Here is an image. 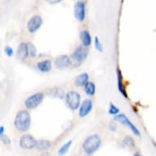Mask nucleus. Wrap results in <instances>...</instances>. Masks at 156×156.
<instances>
[{"instance_id": "obj_1", "label": "nucleus", "mask_w": 156, "mask_h": 156, "mask_svg": "<svg viewBox=\"0 0 156 156\" xmlns=\"http://www.w3.org/2000/svg\"><path fill=\"white\" fill-rule=\"evenodd\" d=\"M31 124L30 114L26 110L18 111L14 119V126L19 132L25 133L30 129Z\"/></svg>"}, {"instance_id": "obj_2", "label": "nucleus", "mask_w": 156, "mask_h": 156, "mask_svg": "<svg viewBox=\"0 0 156 156\" xmlns=\"http://www.w3.org/2000/svg\"><path fill=\"white\" fill-rule=\"evenodd\" d=\"M101 144V140L100 136L97 134H92L85 139V141L83 143V149L85 153L91 154L100 148Z\"/></svg>"}, {"instance_id": "obj_3", "label": "nucleus", "mask_w": 156, "mask_h": 156, "mask_svg": "<svg viewBox=\"0 0 156 156\" xmlns=\"http://www.w3.org/2000/svg\"><path fill=\"white\" fill-rule=\"evenodd\" d=\"M66 102L67 106L72 110H76L81 105V96L75 91H69L66 94Z\"/></svg>"}, {"instance_id": "obj_4", "label": "nucleus", "mask_w": 156, "mask_h": 156, "mask_svg": "<svg viewBox=\"0 0 156 156\" xmlns=\"http://www.w3.org/2000/svg\"><path fill=\"white\" fill-rule=\"evenodd\" d=\"M44 98V95L43 92H36L26 98L25 101V105L29 110H34L43 102Z\"/></svg>"}, {"instance_id": "obj_5", "label": "nucleus", "mask_w": 156, "mask_h": 156, "mask_svg": "<svg viewBox=\"0 0 156 156\" xmlns=\"http://www.w3.org/2000/svg\"><path fill=\"white\" fill-rule=\"evenodd\" d=\"M74 16L79 22L84 21L86 16V2L84 0H79L74 3Z\"/></svg>"}, {"instance_id": "obj_6", "label": "nucleus", "mask_w": 156, "mask_h": 156, "mask_svg": "<svg viewBox=\"0 0 156 156\" xmlns=\"http://www.w3.org/2000/svg\"><path fill=\"white\" fill-rule=\"evenodd\" d=\"M115 120L117 121V122H119V123H122L123 125L126 126L127 128H129V129L133 132V134L136 136H141V133H140V131H139L138 128H136V127L128 119V118L125 115H123V114H119V115H115Z\"/></svg>"}, {"instance_id": "obj_7", "label": "nucleus", "mask_w": 156, "mask_h": 156, "mask_svg": "<svg viewBox=\"0 0 156 156\" xmlns=\"http://www.w3.org/2000/svg\"><path fill=\"white\" fill-rule=\"evenodd\" d=\"M87 55H88L87 48L82 45V46H79L75 48L72 54L71 59L77 64H81L87 58Z\"/></svg>"}, {"instance_id": "obj_8", "label": "nucleus", "mask_w": 156, "mask_h": 156, "mask_svg": "<svg viewBox=\"0 0 156 156\" xmlns=\"http://www.w3.org/2000/svg\"><path fill=\"white\" fill-rule=\"evenodd\" d=\"M43 25V18L40 15L32 16L27 22V29L30 34H34L41 28Z\"/></svg>"}, {"instance_id": "obj_9", "label": "nucleus", "mask_w": 156, "mask_h": 156, "mask_svg": "<svg viewBox=\"0 0 156 156\" xmlns=\"http://www.w3.org/2000/svg\"><path fill=\"white\" fill-rule=\"evenodd\" d=\"M37 141L33 136L25 134L21 137L19 144L21 148L24 150H32L36 148L37 146Z\"/></svg>"}, {"instance_id": "obj_10", "label": "nucleus", "mask_w": 156, "mask_h": 156, "mask_svg": "<svg viewBox=\"0 0 156 156\" xmlns=\"http://www.w3.org/2000/svg\"><path fill=\"white\" fill-rule=\"evenodd\" d=\"M54 64H55V66L57 69H66V68H68L71 65V59L67 55H62V56H58L55 60Z\"/></svg>"}, {"instance_id": "obj_11", "label": "nucleus", "mask_w": 156, "mask_h": 156, "mask_svg": "<svg viewBox=\"0 0 156 156\" xmlns=\"http://www.w3.org/2000/svg\"><path fill=\"white\" fill-rule=\"evenodd\" d=\"M92 101L90 99H86L82 102L80 106L79 110V115L81 118H84L87 115H89V113L92 111Z\"/></svg>"}, {"instance_id": "obj_12", "label": "nucleus", "mask_w": 156, "mask_h": 156, "mask_svg": "<svg viewBox=\"0 0 156 156\" xmlns=\"http://www.w3.org/2000/svg\"><path fill=\"white\" fill-rule=\"evenodd\" d=\"M30 56V51H29V44L26 43H21L18 47L16 51V57L19 60L24 61Z\"/></svg>"}, {"instance_id": "obj_13", "label": "nucleus", "mask_w": 156, "mask_h": 156, "mask_svg": "<svg viewBox=\"0 0 156 156\" xmlns=\"http://www.w3.org/2000/svg\"><path fill=\"white\" fill-rule=\"evenodd\" d=\"M51 60H44L37 63V68L42 73H48L51 69Z\"/></svg>"}, {"instance_id": "obj_14", "label": "nucleus", "mask_w": 156, "mask_h": 156, "mask_svg": "<svg viewBox=\"0 0 156 156\" xmlns=\"http://www.w3.org/2000/svg\"><path fill=\"white\" fill-rule=\"evenodd\" d=\"M80 39L82 42V44L85 47H89L92 43V37L88 30H82L80 32Z\"/></svg>"}, {"instance_id": "obj_15", "label": "nucleus", "mask_w": 156, "mask_h": 156, "mask_svg": "<svg viewBox=\"0 0 156 156\" xmlns=\"http://www.w3.org/2000/svg\"><path fill=\"white\" fill-rule=\"evenodd\" d=\"M49 96L55 97V98H59V99H63L66 97L65 95V90L60 87H52L50 92H48Z\"/></svg>"}, {"instance_id": "obj_16", "label": "nucleus", "mask_w": 156, "mask_h": 156, "mask_svg": "<svg viewBox=\"0 0 156 156\" xmlns=\"http://www.w3.org/2000/svg\"><path fill=\"white\" fill-rule=\"evenodd\" d=\"M88 79H89V77H88V74L87 73H82L76 78L75 85L79 87H84L86 83L88 82Z\"/></svg>"}, {"instance_id": "obj_17", "label": "nucleus", "mask_w": 156, "mask_h": 156, "mask_svg": "<svg viewBox=\"0 0 156 156\" xmlns=\"http://www.w3.org/2000/svg\"><path fill=\"white\" fill-rule=\"evenodd\" d=\"M117 78H118V88L119 91L121 94L123 95L125 98H128V95L125 91L124 86H123V74L121 73L119 69L117 70Z\"/></svg>"}, {"instance_id": "obj_18", "label": "nucleus", "mask_w": 156, "mask_h": 156, "mask_svg": "<svg viewBox=\"0 0 156 156\" xmlns=\"http://www.w3.org/2000/svg\"><path fill=\"white\" fill-rule=\"evenodd\" d=\"M51 141L42 139V140H38L37 141V146H36V148L38 149V151H47L51 148Z\"/></svg>"}, {"instance_id": "obj_19", "label": "nucleus", "mask_w": 156, "mask_h": 156, "mask_svg": "<svg viewBox=\"0 0 156 156\" xmlns=\"http://www.w3.org/2000/svg\"><path fill=\"white\" fill-rule=\"evenodd\" d=\"M83 87H84L85 93L89 97L94 96L96 93V86L92 82H87Z\"/></svg>"}, {"instance_id": "obj_20", "label": "nucleus", "mask_w": 156, "mask_h": 156, "mask_svg": "<svg viewBox=\"0 0 156 156\" xmlns=\"http://www.w3.org/2000/svg\"><path fill=\"white\" fill-rule=\"evenodd\" d=\"M71 145L72 141H67L66 143H65L64 145L59 149V151H58V154H59V155H64V154H66L68 152V151H69V147L71 146Z\"/></svg>"}, {"instance_id": "obj_21", "label": "nucleus", "mask_w": 156, "mask_h": 156, "mask_svg": "<svg viewBox=\"0 0 156 156\" xmlns=\"http://www.w3.org/2000/svg\"><path fill=\"white\" fill-rule=\"evenodd\" d=\"M119 109L112 102H110L109 105V114L112 115H119Z\"/></svg>"}, {"instance_id": "obj_22", "label": "nucleus", "mask_w": 156, "mask_h": 156, "mask_svg": "<svg viewBox=\"0 0 156 156\" xmlns=\"http://www.w3.org/2000/svg\"><path fill=\"white\" fill-rule=\"evenodd\" d=\"M94 44H95V48L97 49V51H99V52H102L103 51V46L102 44H101V42L100 41V39L99 38L96 36L94 38Z\"/></svg>"}, {"instance_id": "obj_23", "label": "nucleus", "mask_w": 156, "mask_h": 156, "mask_svg": "<svg viewBox=\"0 0 156 156\" xmlns=\"http://www.w3.org/2000/svg\"><path fill=\"white\" fill-rule=\"evenodd\" d=\"M29 51H30V56L34 58L35 57L36 55H37V50H36V48L34 46L33 44H29Z\"/></svg>"}, {"instance_id": "obj_24", "label": "nucleus", "mask_w": 156, "mask_h": 156, "mask_svg": "<svg viewBox=\"0 0 156 156\" xmlns=\"http://www.w3.org/2000/svg\"><path fill=\"white\" fill-rule=\"evenodd\" d=\"M123 142L125 143V145L129 146V147H134L135 146V141H134V140L131 136H126V138L124 139Z\"/></svg>"}, {"instance_id": "obj_25", "label": "nucleus", "mask_w": 156, "mask_h": 156, "mask_svg": "<svg viewBox=\"0 0 156 156\" xmlns=\"http://www.w3.org/2000/svg\"><path fill=\"white\" fill-rule=\"evenodd\" d=\"M4 51H5L6 55L8 56H12L14 55V51H13V49L9 46H7L4 48Z\"/></svg>"}, {"instance_id": "obj_26", "label": "nucleus", "mask_w": 156, "mask_h": 156, "mask_svg": "<svg viewBox=\"0 0 156 156\" xmlns=\"http://www.w3.org/2000/svg\"><path fill=\"white\" fill-rule=\"evenodd\" d=\"M1 139H2V141H3V142L5 144V145H8V144L11 143L10 138L8 137V136L2 135L1 136Z\"/></svg>"}, {"instance_id": "obj_27", "label": "nucleus", "mask_w": 156, "mask_h": 156, "mask_svg": "<svg viewBox=\"0 0 156 156\" xmlns=\"http://www.w3.org/2000/svg\"><path fill=\"white\" fill-rule=\"evenodd\" d=\"M62 1H64V0H46V2L50 4H57V3H62Z\"/></svg>"}, {"instance_id": "obj_28", "label": "nucleus", "mask_w": 156, "mask_h": 156, "mask_svg": "<svg viewBox=\"0 0 156 156\" xmlns=\"http://www.w3.org/2000/svg\"><path fill=\"white\" fill-rule=\"evenodd\" d=\"M4 130H5V128H4V127H3V126H1V127H0V134H1V136L3 135Z\"/></svg>"}, {"instance_id": "obj_29", "label": "nucleus", "mask_w": 156, "mask_h": 156, "mask_svg": "<svg viewBox=\"0 0 156 156\" xmlns=\"http://www.w3.org/2000/svg\"><path fill=\"white\" fill-rule=\"evenodd\" d=\"M133 156H142V155H141L140 153H138V152H136V153L134 154V155H133Z\"/></svg>"}, {"instance_id": "obj_30", "label": "nucleus", "mask_w": 156, "mask_h": 156, "mask_svg": "<svg viewBox=\"0 0 156 156\" xmlns=\"http://www.w3.org/2000/svg\"><path fill=\"white\" fill-rule=\"evenodd\" d=\"M74 156H77V155H74Z\"/></svg>"}]
</instances>
